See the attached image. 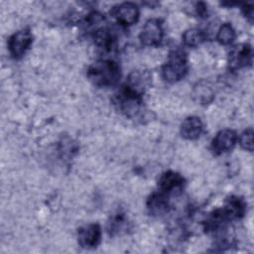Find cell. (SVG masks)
Instances as JSON below:
<instances>
[{
	"label": "cell",
	"mask_w": 254,
	"mask_h": 254,
	"mask_svg": "<svg viewBox=\"0 0 254 254\" xmlns=\"http://www.w3.org/2000/svg\"><path fill=\"white\" fill-rule=\"evenodd\" d=\"M87 77L95 86H114L121 77L120 66L111 58H103L93 63L88 67Z\"/></svg>",
	"instance_id": "obj_1"
},
{
	"label": "cell",
	"mask_w": 254,
	"mask_h": 254,
	"mask_svg": "<svg viewBox=\"0 0 254 254\" xmlns=\"http://www.w3.org/2000/svg\"><path fill=\"white\" fill-rule=\"evenodd\" d=\"M114 104L124 115L134 118L140 114L143 108L142 93L124 84L114 96Z\"/></svg>",
	"instance_id": "obj_2"
},
{
	"label": "cell",
	"mask_w": 254,
	"mask_h": 254,
	"mask_svg": "<svg viewBox=\"0 0 254 254\" xmlns=\"http://www.w3.org/2000/svg\"><path fill=\"white\" fill-rule=\"evenodd\" d=\"M188 72L187 55L182 50L173 51L162 67V74L166 81L174 83L185 77Z\"/></svg>",
	"instance_id": "obj_3"
},
{
	"label": "cell",
	"mask_w": 254,
	"mask_h": 254,
	"mask_svg": "<svg viewBox=\"0 0 254 254\" xmlns=\"http://www.w3.org/2000/svg\"><path fill=\"white\" fill-rule=\"evenodd\" d=\"M33 43V36L27 29L13 34L8 40V49L12 58L19 60L30 49Z\"/></svg>",
	"instance_id": "obj_4"
},
{
	"label": "cell",
	"mask_w": 254,
	"mask_h": 254,
	"mask_svg": "<svg viewBox=\"0 0 254 254\" xmlns=\"http://www.w3.org/2000/svg\"><path fill=\"white\" fill-rule=\"evenodd\" d=\"M252 48L249 44L243 43L234 46L228 55V68L237 70L250 65L252 63Z\"/></svg>",
	"instance_id": "obj_5"
},
{
	"label": "cell",
	"mask_w": 254,
	"mask_h": 254,
	"mask_svg": "<svg viewBox=\"0 0 254 254\" xmlns=\"http://www.w3.org/2000/svg\"><path fill=\"white\" fill-rule=\"evenodd\" d=\"M94 43L103 55L113 54L117 48L116 34L106 27H101L93 33Z\"/></svg>",
	"instance_id": "obj_6"
},
{
	"label": "cell",
	"mask_w": 254,
	"mask_h": 254,
	"mask_svg": "<svg viewBox=\"0 0 254 254\" xmlns=\"http://www.w3.org/2000/svg\"><path fill=\"white\" fill-rule=\"evenodd\" d=\"M163 28L159 20H148L140 34V41L143 45L148 47L158 46L163 39Z\"/></svg>",
	"instance_id": "obj_7"
},
{
	"label": "cell",
	"mask_w": 254,
	"mask_h": 254,
	"mask_svg": "<svg viewBox=\"0 0 254 254\" xmlns=\"http://www.w3.org/2000/svg\"><path fill=\"white\" fill-rule=\"evenodd\" d=\"M101 240V228L97 223L81 226L77 231V241L82 248L90 249L96 247Z\"/></svg>",
	"instance_id": "obj_8"
},
{
	"label": "cell",
	"mask_w": 254,
	"mask_h": 254,
	"mask_svg": "<svg viewBox=\"0 0 254 254\" xmlns=\"http://www.w3.org/2000/svg\"><path fill=\"white\" fill-rule=\"evenodd\" d=\"M237 142V134L231 129L219 131L211 141V151L214 155H220L233 149Z\"/></svg>",
	"instance_id": "obj_9"
},
{
	"label": "cell",
	"mask_w": 254,
	"mask_h": 254,
	"mask_svg": "<svg viewBox=\"0 0 254 254\" xmlns=\"http://www.w3.org/2000/svg\"><path fill=\"white\" fill-rule=\"evenodd\" d=\"M116 21L122 26H131L139 19V8L135 3L124 2L113 9Z\"/></svg>",
	"instance_id": "obj_10"
},
{
	"label": "cell",
	"mask_w": 254,
	"mask_h": 254,
	"mask_svg": "<svg viewBox=\"0 0 254 254\" xmlns=\"http://www.w3.org/2000/svg\"><path fill=\"white\" fill-rule=\"evenodd\" d=\"M221 210L227 220L238 219L241 218L246 211V202L240 196L230 195L226 198Z\"/></svg>",
	"instance_id": "obj_11"
},
{
	"label": "cell",
	"mask_w": 254,
	"mask_h": 254,
	"mask_svg": "<svg viewBox=\"0 0 254 254\" xmlns=\"http://www.w3.org/2000/svg\"><path fill=\"white\" fill-rule=\"evenodd\" d=\"M169 199L165 191L154 192L147 199V209L153 216H161L169 210Z\"/></svg>",
	"instance_id": "obj_12"
},
{
	"label": "cell",
	"mask_w": 254,
	"mask_h": 254,
	"mask_svg": "<svg viewBox=\"0 0 254 254\" xmlns=\"http://www.w3.org/2000/svg\"><path fill=\"white\" fill-rule=\"evenodd\" d=\"M203 130V124L199 117H187L181 125V135L188 140H195L199 138Z\"/></svg>",
	"instance_id": "obj_13"
},
{
	"label": "cell",
	"mask_w": 254,
	"mask_h": 254,
	"mask_svg": "<svg viewBox=\"0 0 254 254\" xmlns=\"http://www.w3.org/2000/svg\"><path fill=\"white\" fill-rule=\"evenodd\" d=\"M185 184V179L176 172L168 171L161 175L158 180V186L163 191H171L180 189Z\"/></svg>",
	"instance_id": "obj_14"
},
{
	"label": "cell",
	"mask_w": 254,
	"mask_h": 254,
	"mask_svg": "<svg viewBox=\"0 0 254 254\" xmlns=\"http://www.w3.org/2000/svg\"><path fill=\"white\" fill-rule=\"evenodd\" d=\"M205 39V36L203 32L199 29H189L183 34V41L186 46L194 48L198 45H200Z\"/></svg>",
	"instance_id": "obj_15"
},
{
	"label": "cell",
	"mask_w": 254,
	"mask_h": 254,
	"mask_svg": "<svg viewBox=\"0 0 254 254\" xmlns=\"http://www.w3.org/2000/svg\"><path fill=\"white\" fill-rule=\"evenodd\" d=\"M235 31L229 23H224L220 26L216 39L221 45H230L235 39Z\"/></svg>",
	"instance_id": "obj_16"
},
{
	"label": "cell",
	"mask_w": 254,
	"mask_h": 254,
	"mask_svg": "<svg viewBox=\"0 0 254 254\" xmlns=\"http://www.w3.org/2000/svg\"><path fill=\"white\" fill-rule=\"evenodd\" d=\"M240 146L249 152L253 151V129L248 128L244 130L239 137Z\"/></svg>",
	"instance_id": "obj_17"
},
{
	"label": "cell",
	"mask_w": 254,
	"mask_h": 254,
	"mask_svg": "<svg viewBox=\"0 0 254 254\" xmlns=\"http://www.w3.org/2000/svg\"><path fill=\"white\" fill-rule=\"evenodd\" d=\"M242 12L246 19L249 21L250 24L253 23L254 19V9H253V4L252 3H244L242 4Z\"/></svg>",
	"instance_id": "obj_18"
},
{
	"label": "cell",
	"mask_w": 254,
	"mask_h": 254,
	"mask_svg": "<svg viewBox=\"0 0 254 254\" xmlns=\"http://www.w3.org/2000/svg\"><path fill=\"white\" fill-rule=\"evenodd\" d=\"M196 14L200 17H205L207 14V9H206V5L202 2H199L196 4Z\"/></svg>",
	"instance_id": "obj_19"
}]
</instances>
